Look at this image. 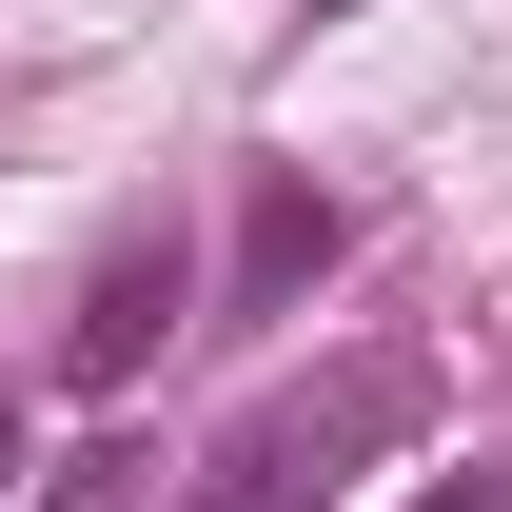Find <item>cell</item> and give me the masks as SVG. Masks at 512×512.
<instances>
[{
    "instance_id": "cell-1",
    "label": "cell",
    "mask_w": 512,
    "mask_h": 512,
    "mask_svg": "<svg viewBox=\"0 0 512 512\" xmlns=\"http://www.w3.org/2000/svg\"><path fill=\"white\" fill-rule=\"evenodd\" d=\"M414 414H434V375H414V355H335L316 394H276V414H237V434H217V493H197V512H335L394 434H414Z\"/></svg>"
},
{
    "instance_id": "cell-2",
    "label": "cell",
    "mask_w": 512,
    "mask_h": 512,
    "mask_svg": "<svg viewBox=\"0 0 512 512\" xmlns=\"http://www.w3.org/2000/svg\"><path fill=\"white\" fill-rule=\"evenodd\" d=\"M158 335H178V237H119L99 276H79V335H60V355H79L99 394H119L138 355H158Z\"/></svg>"
},
{
    "instance_id": "cell-3",
    "label": "cell",
    "mask_w": 512,
    "mask_h": 512,
    "mask_svg": "<svg viewBox=\"0 0 512 512\" xmlns=\"http://www.w3.org/2000/svg\"><path fill=\"white\" fill-rule=\"evenodd\" d=\"M138 473H158V453H79V493H60V512H158Z\"/></svg>"
},
{
    "instance_id": "cell-4",
    "label": "cell",
    "mask_w": 512,
    "mask_h": 512,
    "mask_svg": "<svg viewBox=\"0 0 512 512\" xmlns=\"http://www.w3.org/2000/svg\"><path fill=\"white\" fill-rule=\"evenodd\" d=\"M316 20H335V0H316Z\"/></svg>"
},
{
    "instance_id": "cell-5",
    "label": "cell",
    "mask_w": 512,
    "mask_h": 512,
    "mask_svg": "<svg viewBox=\"0 0 512 512\" xmlns=\"http://www.w3.org/2000/svg\"><path fill=\"white\" fill-rule=\"evenodd\" d=\"M434 512H453V493H434Z\"/></svg>"
}]
</instances>
